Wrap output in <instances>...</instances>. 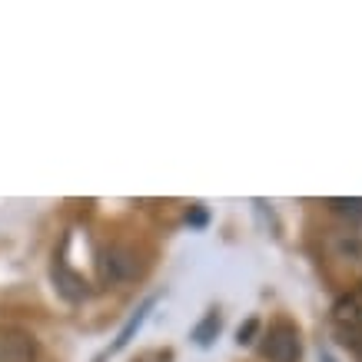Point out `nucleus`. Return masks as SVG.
I'll return each instance as SVG.
<instances>
[{"label":"nucleus","mask_w":362,"mask_h":362,"mask_svg":"<svg viewBox=\"0 0 362 362\" xmlns=\"http://www.w3.org/2000/svg\"><path fill=\"white\" fill-rule=\"evenodd\" d=\"M153 303H156V299H153V296H150V299H146V303H143V306H140V309H136V313H133V316H130V319H127V326H123V329H120V336H117V342H113L110 349L103 352V356H100V359H97V362H103V359H107V356H113V352H120V349H123V346H127V342H130V339H133V336H136V329H140L143 322H146V313H150V309H153Z\"/></svg>","instance_id":"obj_3"},{"label":"nucleus","mask_w":362,"mask_h":362,"mask_svg":"<svg viewBox=\"0 0 362 362\" xmlns=\"http://www.w3.org/2000/svg\"><path fill=\"white\" fill-rule=\"evenodd\" d=\"M136 273V263L130 259V250H110L107 252V263H103V276L110 279H127Z\"/></svg>","instance_id":"obj_4"},{"label":"nucleus","mask_w":362,"mask_h":362,"mask_svg":"<svg viewBox=\"0 0 362 362\" xmlns=\"http://www.w3.org/2000/svg\"><path fill=\"white\" fill-rule=\"evenodd\" d=\"M216 332H220V316H216V313H209V316L197 326V332H193V339H197L199 346H209Z\"/></svg>","instance_id":"obj_5"},{"label":"nucleus","mask_w":362,"mask_h":362,"mask_svg":"<svg viewBox=\"0 0 362 362\" xmlns=\"http://www.w3.org/2000/svg\"><path fill=\"white\" fill-rule=\"evenodd\" d=\"M332 329H336L342 346H349L352 352H362V286L346 293L332 306Z\"/></svg>","instance_id":"obj_1"},{"label":"nucleus","mask_w":362,"mask_h":362,"mask_svg":"<svg viewBox=\"0 0 362 362\" xmlns=\"http://www.w3.org/2000/svg\"><path fill=\"white\" fill-rule=\"evenodd\" d=\"M256 329V322H246V329H240V342H250V332Z\"/></svg>","instance_id":"obj_7"},{"label":"nucleus","mask_w":362,"mask_h":362,"mask_svg":"<svg viewBox=\"0 0 362 362\" xmlns=\"http://www.w3.org/2000/svg\"><path fill=\"white\" fill-rule=\"evenodd\" d=\"M263 352L269 362H299V329L296 326H289V322H276L269 326L266 332V342H263Z\"/></svg>","instance_id":"obj_2"},{"label":"nucleus","mask_w":362,"mask_h":362,"mask_svg":"<svg viewBox=\"0 0 362 362\" xmlns=\"http://www.w3.org/2000/svg\"><path fill=\"white\" fill-rule=\"evenodd\" d=\"M329 206L339 209V213H346V216H356V220H362V199H332Z\"/></svg>","instance_id":"obj_6"}]
</instances>
